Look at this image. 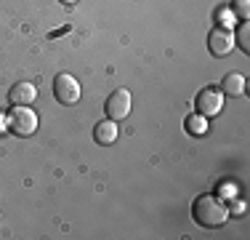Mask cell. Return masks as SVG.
Here are the masks:
<instances>
[{"instance_id":"cell-10","label":"cell","mask_w":250,"mask_h":240,"mask_svg":"<svg viewBox=\"0 0 250 240\" xmlns=\"http://www.w3.org/2000/svg\"><path fill=\"white\" fill-rule=\"evenodd\" d=\"M184 125H187V134H192V136H202L208 131V120L202 115H189L184 120Z\"/></svg>"},{"instance_id":"cell-14","label":"cell","mask_w":250,"mask_h":240,"mask_svg":"<svg viewBox=\"0 0 250 240\" xmlns=\"http://www.w3.org/2000/svg\"><path fill=\"white\" fill-rule=\"evenodd\" d=\"M62 3H64V5H75L77 0H62Z\"/></svg>"},{"instance_id":"cell-12","label":"cell","mask_w":250,"mask_h":240,"mask_svg":"<svg viewBox=\"0 0 250 240\" xmlns=\"http://www.w3.org/2000/svg\"><path fill=\"white\" fill-rule=\"evenodd\" d=\"M231 11L237 14L240 22H248L250 19V0H234V3H231Z\"/></svg>"},{"instance_id":"cell-7","label":"cell","mask_w":250,"mask_h":240,"mask_svg":"<svg viewBox=\"0 0 250 240\" xmlns=\"http://www.w3.org/2000/svg\"><path fill=\"white\" fill-rule=\"evenodd\" d=\"M35 99H38V88H35L32 83H16L8 91L11 107H29Z\"/></svg>"},{"instance_id":"cell-1","label":"cell","mask_w":250,"mask_h":240,"mask_svg":"<svg viewBox=\"0 0 250 240\" xmlns=\"http://www.w3.org/2000/svg\"><path fill=\"white\" fill-rule=\"evenodd\" d=\"M192 216H194V221H197L200 227L213 230V227H221L224 221L229 219V211H226V206L221 203V197L200 195L197 200L192 203Z\"/></svg>"},{"instance_id":"cell-9","label":"cell","mask_w":250,"mask_h":240,"mask_svg":"<svg viewBox=\"0 0 250 240\" xmlns=\"http://www.w3.org/2000/svg\"><path fill=\"white\" fill-rule=\"evenodd\" d=\"M221 94H226V96H242V94H245V75H240V72H229V75L221 80Z\"/></svg>"},{"instance_id":"cell-8","label":"cell","mask_w":250,"mask_h":240,"mask_svg":"<svg viewBox=\"0 0 250 240\" xmlns=\"http://www.w3.org/2000/svg\"><path fill=\"white\" fill-rule=\"evenodd\" d=\"M117 134H120V128H117V120H99L96 125H93V139L96 144L101 147H106V144H115L117 142Z\"/></svg>"},{"instance_id":"cell-4","label":"cell","mask_w":250,"mask_h":240,"mask_svg":"<svg viewBox=\"0 0 250 240\" xmlns=\"http://www.w3.org/2000/svg\"><path fill=\"white\" fill-rule=\"evenodd\" d=\"M194 110H197V115H202V118H216L218 112L224 110V94H221V88H216V86L202 88V91L194 96Z\"/></svg>"},{"instance_id":"cell-2","label":"cell","mask_w":250,"mask_h":240,"mask_svg":"<svg viewBox=\"0 0 250 240\" xmlns=\"http://www.w3.org/2000/svg\"><path fill=\"white\" fill-rule=\"evenodd\" d=\"M5 120H8V131H14L16 136H32L38 131V115L32 107H14Z\"/></svg>"},{"instance_id":"cell-13","label":"cell","mask_w":250,"mask_h":240,"mask_svg":"<svg viewBox=\"0 0 250 240\" xmlns=\"http://www.w3.org/2000/svg\"><path fill=\"white\" fill-rule=\"evenodd\" d=\"M8 131V120H5V115H0V134H5Z\"/></svg>"},{"instance_id":"cell-3","label":"cell","mask_w":250,"mask_h":240,"mask_svg":"<svg viewBox=\"0 0 250 240\" xmlns=\"http://www.w3.org/2000/svg\"><path fill=\"white\" fill-rule=\"evenodd\" d=\"M80 83L75 80L69 72H59L56 77H53V96H56L59 104L69 107V104H77L80 101Z\"/></svg>"},{"instance_id":"cell-6","label":"cell","mask_w":250,"mask_h":240,"mask_svg":"<svg viewBox=\"0 0 250 240\" xmlns=\"http://www.w3.org/2000/svg\"><path fill=\"white\" fill-rule=\"evenodd\" d=\"M106 118L112 120H123L130 115V91L128 88H117V91H112L106 96Z\"/></svg>"},{"instance_id":"cell-5","label":"cell","mask_w":250,"mask_h":240,"mask_svg":"<svg viewBox=\"0 0 250 240\" xmlns=\"http://www.w3.org/2000/svg\"><path fill=\"white\" fill-rule=\"evenodd\" d=\"M208 48H210L213 56H229L234 51V32L229 27H213L208 35Z\"/></svg>"},{"instance_id":"cell-11","label":"cell","mask_w":250,"mask_h":240,"mask_svg":"<svg viewBox=\"0 0 250 240\" xmlns=\"http://www.w3.org/2000/svg\"><path fill=\"white\" fill-rule=\"evenodd\" d=\"M234 40H237V46H240L242 51L250 53V24H248V22H240V27H237Z\"/></svg>"}]
</instances>
